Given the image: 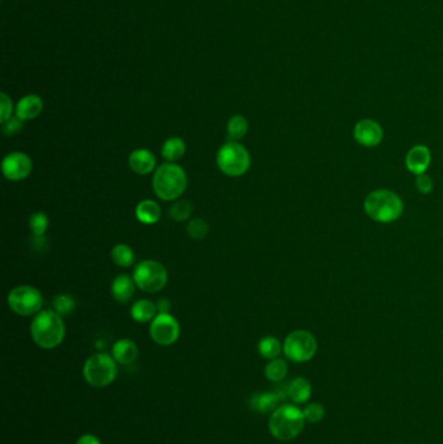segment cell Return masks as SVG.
<instances>
[{
  "label": "cell",
  "instance_id": "cell-1",
  "mask_svg": "<svg viewBox=\"0 0 443 444\" xmlns=\"http://www.w3.org/2000/svg\"><path fill=\"white\" fill-rule=\"evenodd\" d=\"M30 334L36 345L43 349H52L64 341L65 323L55 310H40L32 321Z\"/></svg>",
  "mask_w": 443,
  "mask_h": 444
},
{
  "label": "cell",
  "instance_id": "cell-2",
  "mask_svg": "<svg viewBox=\"0 0 443 444\" xmlns=\"http://www.w3.org/2000/svg\"><path fill=\"white\" fill-rule=\"evenodd\" d=\"M403 210L405 204L400 197L386 188L372 191L364 200V210L368 217L381 223L396 221Z\"/></svg>",
  "mask_w": 443,
  "mask_h": 444
},
{
  "label": "cell",
  "instance_id": "cell-3",
  "mask_svg": "<svg viewBox=\"0 0 443 444\" xmlns=\"http://www.w3.org/2000/svg\"><path fill=\"white\" fill-rule=\"evenodd\" d=\"M152 187L155 195L161 200H177L187 187V175L184 168L174 162L163 164L154 173Z\"/></svg>",
  "mask_w": 443,
  "mask_h": 444
},
{
  "label": "cell",
  "instance_id": "cell-4",
  "mask_svg": "<svg viewBox=\"0 0 443 444\" xmlns=\"http://www.w3.org/2000/svg\"><path fill=\"white\" fill-rule=\"evenodd\" d=\"M303 410L291 404L280 406L271 415L270 432L278 441H291L304 429Z\"/></svg>",
  "mask_w": 443,
  "mask_h": 444
},
{
  "label": "cell",
  "instance_id": "cell-5",
  "mask_svg": "<svg viewBox=\"0 0 443 444\" xmlns=\"http://www.w3.org/2000/svg\"><path fill=\"white\" fill-rule=\"evenodd\" d=\"M216 162L224 174L229 177H241L250 169L251 156L245 146L232 140L219 149Z\"/></svg>",
  "mask_w": 443,
  "mask_h": 444
},
{
  "label": "cell",
  "instance_id": "cell-6",
  "mask_svg": "<svg viewBox=\"0 0 443 444\" xmlns=\"http://www.w3.org/2000/svg\"><path fill=\"white\" fill-rule=\"evenodd\" d=\"M117 362L108 354H95L84 365V377L93 387L110 386L117 377Z\"/></svg>",
  "mask_w": 443,
  "mask_h": 444
},
{
  "label": "cell",
  "instance_id": "cell-7",
  "mask_svg": "<svg viewBox=\"0 0 443 444\" xmlns=\"http://www.w3.org/2000/svg\"><path fill=\"white\" fill-rule=\"evenodd\" d=\"M133 280L139 290L148 294H155L161 291L168 284V271L159 261L145 260L136 265Z\"/></svg>",
  "mask_w": 443,
  "mask_h": 444
},
{
  "label": "cell",
  "instance_id": "cell-8",
  "mask_svg": "<svg viewBox=\"0 0 443 444\" xmlns=\"http://www.w3.org/2000/svg\"><path fill=\"white\" fill-rule=\"evenodd\" d=\"M318 352V341L307 330H296L283 342V354L293 362H306Z\"/></svg>",
  "mask_w": 443,
  "mask_h": 444
},
{
  "label": "cell",
  "instance_id": "cell-9",
  "mask_svg": "<svg viewBox=\"0 0 443 444\" xmlns=\"http://www.w3.org/2000/svg\"><path fill=\"white\" fill-rule=\"evenodd\" d=\"M8 307L19 316L38 314L43 306V296L33 286H17L8 294Z\"/></svg>",
  "mask_w": 443,
  "mask_h": 444
},
{
  "label": "cell",
  "instance_id": "cell-10",
  "mask_svg": "<svg viewBox=\"0 0 443 444\" xmlns=\"http://www.w3.org/2000/svg\"><path fill=\"white\" fill-rule=\"evenodd\" d=\"M181 328L171 313H159L151 321L149 335L156 345H172L178 341Z\"/></svg>",
  "mask_w": 443,
  "mask_h": 444
},
{
  "label": "cell",
  "instance_id": "cell-11",
  "mask_svg": "<svg viewBox=\"0 0 443 444\" xmlns=\"http://www.w3.org/2000/svg\"><path fill=\"white\" fill-rule=\"evenodd\" d=\"M1 171L10 181H23L33 171V161L23 152H11L1 162Z\"/></svg>",
  "mask_w": 443,
  "mask_h": 444
},
{
  "label": "cell",
  "instance_id": "cell-12",
  "mask_svg": "<svg viewBox=\"0 0 443 444\" xmlns=\"http://www.w3.org/2000/svg\"><path fill=\"white\" fill-rule=\"evenodd\" d=\"M354 138L359 145L364 147H376L382 142L383 130L381 125L377 121L364 119L355 125Z\"/></svg>",
  "mask_w": 443,
  "mask_h": 444
},
{
  "label": "cell",
  "instance_id": "cell-13",
  "mask_svg": "<svg viewBox=\"0 0 443 444\" xmlns=\"http://www.w3.org/2000/svg\"><path fill=\"white\" fill-rule=\"evenodd\" d=\"M431 162V149L424 146L418 145L411 148L406 155L407 169L416 175L424 174L429 169Z\"/></svg>",
  "mask_w": 443,
  "mask_h": 444
},
{
  "label": "cell",
  "instance_id": "cell-14",
  "mask_svg": "<svg viewBox=\"0 0 443 444\" xmlns=\"http://www.w3.org/2000/svg\"><path fill=\"white\" fill-rule=\"evenodd\" d=\"M129 166L136 174L146 175L155 171L156 158L151 151L145 148H138L129 156Z\"/></svg>",
  "mask_w": 443,
  "mask_h": 444
},
{
  "label": "cell",
  "instance_id": "cell-15",
  "mask_svg": "<svg viewBox=\"0 0 443 444\" xmlns=\"http://www.w3.org/2000/svg\"><path fill=\"white\" fill-rule=\"evenodd\" d=\"M43 111V100L38 95H26L16 106V116L21 121L37 119Z\"/></svg>",
  "mask_w": 443,
  "mask_h": 444
},
{
  "label": "cell",
  "instance_id": "cell-16",
  "mask_svg": "<svg viewBox=\"0 0 443 444\" xmlns=\"http://www.w3.org/2000/svg\"><path fill=\"white\" fill-rule=\"evenodd\" d=\"M283 399L281 393H256L251 396L250 406L259 413H273Z\"/></svg>",
  "mask_w": 443,
  "mask_h": 444
},
{
  "label": "cell",
  "instance_id": "cell-17",
  "mask_svg": "<svg viewBox=\"0 0 443 444\" xmlns=\"http://www.w3.org/2000/svg\"><path fill=\"white\" fill-rule=\"evenodd\" d=\"M136 286L133 277H129L128 274H120L112 281V296L119 303H128L134 294Z\"/></svg>",
  "mask_w": 443,
  "mask_h": 444
},
{
  "label": "cell",
  "instance_id": "cell-18",
  "mask_svg": "<svg viewBox=\"0 0 443 444\" xmlns=\"http://www.w3.org/2000/svg\"><path fill=\"white\" fill-rule=\"evenodd\" d=\"M112 358L117 364L129 365L138 358V347L132 339H120L112 347Z\"/></svg>",
  "mask_w": 443,
  "mask_h": 444
},
{
  "label": "cell",
  "instance_id": "cell-19",
  "mask_svg": "<svg viewBox=\"0 0 443 444\" xmlns=\"http://www.w3.org/2000/svg\"><path fill=\"white\" fill-rule=\"evenodd\" d=\"M136 219L145 225H154L160 220L161 210L160 206L151 200H142L136 208Z\"/></svg>",
  "mask_w": 443,
  "mask_h": 444
},
{
  "label": "cell",
  "instance_id": "cell-20",
  "mask_svg": "<svg viewBox=\"0 0 443 444\" xmlns=\"http://www.w3.org/2000/svg\"><path fill=\"white\" fill-rule=\"evenodd\" d=\"M156 310L158 308H156L155 303H152L147 299H141L132 306L130 316L133 320L139 322V323H146L156 317Z\"/></svg>",
  "mask_w": 443,
  "mask_h": 444
},
{
  "label": "cell",
  "instance_id": "cell-21",
  "mask_svg": "<svg viewBox=\"0 0 443 444\" xmlns=\"http://www.w3.org/2000/svg\"><path fill=\"white\" fill-rule=\"evenodd\" d=\"M312 387L306 378L298 377L287 387V395L296 404H303L307 403L311 397Z\"/></svg>",
  "mask_w": 443,
  "mask_h": 444
},
{
  "label": "cell",
  "instance_id": "cell-22",
  "mask_svg": "<svg viewBox=\"0 0 443 444\" xmlns=\"http://www.w3.org/2000/svg\"><path fill=\"white\" fill-rule=\"evenodd\" d=\"M185 152V142L178 136H173V138L167 139L161 147V156L164 160H167L168 162H176V161L182 159Z\"/></svg>",
  "mask_w": 443,
  "mask_h": 444
},
{
  "label": "cell",
  "instance_id": "cell-23",
  "mask_svg": "<svg viewBox=\"0 0 443 444\" xmlns=\"http://www.w3.org/2000/svg\"><path fill=\"white\" fill-rule=\"evenodd\" d=\"M259 354L267 360H274L283 352V345L281 342L274 336H265L263 338L258 345Z\"/></svg>",
  "mask_w": 443,
  "mask_h": 444
},
{
  "label": "cell",
  "instance_id": "cell-24",
  "mask_svg": "<svg viewBox=\"0 0 443 444\" xmlns=\"http://www.w3.org/2000/svg\"><path fill=\"white\" fill-rule=\"evenodd\" d=\"M111 256L113 262L123 268H129L134 264V252L132 247L123 243H120L112 248Z\"/></svg>",
  "mask_w": 443,
  "mask_h": 444
},
{
  "label": "cell",
  "instance_id": "cell-25",
  "mask_svg": "<svg viewBox=\"0 0 443 444\" xmlns=\"http://www.w3.org/2000/svg\"><path fill=\"white\" fill-rule=\"evenodd\" d=\"M248 132V123L241 114L233 116L228 123V136L233 140L238 142L246 136Z\"/></svg>",
  "mask_w": 443,
  "mask_h": 444
},
{
  "label": "cell",
  "instance_id": "cell-26",
  "mask_svg": "<svg viewBox=\"0 0 443 444\" xmlns=\"http://www.w3.org/2000/svg\"><path fill=\"white\" fill-rule=\"evenodd\" d=\"M264 373L268 381L281 382L287 374V364L283 358H274L267 364Z\"/></svg>",
  "mask_w": 443,
  "mask_h": 444
},
{
  "label": "cell",
  "instance_id": "cell-27",
  "mask_svg": "<svg viewBox=\"0 0 443 444\" xmlns=\"http://www.w3.org/2000/svg\"><path fill=\"white\" fill-rule=\"evenodd\" d=\"M75 299L71 294H59L53 299V310L62 317L69 316L75 309Z\"/></svg>",
  "mask_w": 443,
  "mask_h": 444
},
{
  "label": "cell",
  "instance_id": "cell-28",
  "mask_svg": "<svg viewBox=\"0 0 443 444\" xmlns=\"http://www.w3.org/2000/svg\"><path fill=\"white\" fill-rule=\"evenodd\" d=\"M193 206L187 200H178L174 201L172 207L169 208V216L171 219L177 222H184L191 216Z\"/></svg>",
  "mask_w": 443,
  "mask_h": 444
},
{
  "label": "cell",
  "instance_id": "cell-29",
  "mask_svg": "<svg viewBox=\"0 0 443 444\" xmlns=\"http://www.w3.org/2000/svg\"><path fill=\"white\" fill-rule=\"evenodd\" d=\"M49 217L43 212H36L34 214H32L30 221H29V226H30L33 236H45L47 229H49Z\"/></svg>",
  "mask_w": 443,
  "mask_h": 444
},
{
  "label": "cell",
  "instance_id": "cell-30",
  "mask_svg": "<svg viewBox=\"0 0 443 444\" xmlns=\"http://www.w3.org/2000/svg\"><path fill=\"white\" fill-rule=\"evenodd\" d=\"M208 232H210V226L203 219H194L187 225V234L195 241L206 238L208 235Z\"/></svg>",
  "mask_w": 443,
  "mask_h": 444
},
{
  "label": "cell",
  "instance_id": "cell-31",
  "mask_svg": "<svg viewBox=\"0 0 443 444\" xmlns=\"http://www.w3.org/2000/svg\"><path fill=\"white\" fill-rule=\"evenodd\" d=\"M304 419L311 423H316L325 416V408L321 406L320 403H311L307 407L303 409Z\"/></svg>",
  "mask_w": 443,
  "mask_h": 444
},
{
  "label": "cell",
  "instance_id": "cell-32",
  "mask_svg": "<svg viewBox=\"0 0 443 444\" xmlns=\"http://www.w3.org/2000/svg\"><path fill=\"white\" fill-rule=\"evenodd\" d=\"M13 104L12 99L10 98L5 92L0 94V121L5 123L12 117Z\"/></svg>",
  "mask_w": 443,
  "mask_h": 444
},
{
  "label": "cell",
  "instance_id": "cell-33",
  "mask_svg": "<svg viewBox=\"0 0 443 444\" xmlns=\"http://www.w3.org/2000/svg\"><path fill=\"white\" fill-rule=\"evenodd\" d=\"M3 125V134L7 136H14L19 132L23 130L24 127V121H21L17 116L16 117H11L10 120H7L5 123H1Z\"/></svg>",
  "mask_w": 443,
  "mask_h": 444
},
{
  "label": "cell",
  "instance_id": "cell-34",
  "mask_svg": "<svg viewBox=\"0 0 443 444\" xmlns=\"http://www.w3.org/2000/svg\"><path fill=\"white\" fill-rule=\"evenodd\" d=\"M416 188L419 190L421 194H429L433 190V181L431 177L424 174H420L416 177Z\"/></svg>",
  "mask_w": 443,
  "mask_h": 444
},
{
  "label": "cell",
  "instance_id": "cell-35",
  "mask_svg": "<svg viewBox=\"0 0 443 444\" xmlns=\"http://www.w3.org/2000/svg\"><path fill=\"white\" fill-rule=\"evenodd\" d=\"M75 444H101V442L99 441L98 436H95L93 434H85L78 438Z\"/></svg>",
  "mask_w": 443,
  "mask_h": 444
},
{
  "label": "cell",
  "instance_id": "cell-36",
  "mask_svg": "<svg viewBox=\"0 0 443 444\" xmlns=\"http://www.w3.org/2000/svg\"><path fill=\"white\" fill-rule=\"evenodd\" d=\"M156 308H158L159 313H169V310L172 308L171 300L167 299V297H163L156 303Z\"/></svg>",
  "mask_w": 443,
  "mask_h": 444
}]
</instances>
